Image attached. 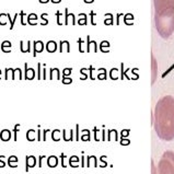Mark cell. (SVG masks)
<instances>
[{
	"label": "cell",
	"instance_id": "cell-1",
	"mask_svg": "<svg viewBox=\"0 0 174 174\" xmlns=\"http://www.w3.org/2000/svg\"><path fill=\"white\" fill-rule=\"evenodd\" d=\"M153 126L161 140H174V98L165 95L157 102L153 113Z\"/></svg>",
	"mask_w": 174,
	"mask_h": 174
},
{
	"label": "cell",
	"instance_id": "cell-2",
	"mask_svg": "<svg viewBox=\"0 0 174 174\" xmlns=\"http://www.w3.org/2000/svg\"><path fill=\"white\" fill-rule=\"evenodd\" d=\"M154 23L159 35L169 39L174 32V0H153Z\"/></svg>",
	"mask_w": 174,
	"mask_h": 174
},
{
	"label": "cell",
	"instance_id": "cell-3",
	"mask_svg": "<svg viewBox=\"0 0 174 174\" xmlns=\"http://www.w3.org/2000/svg\"><path fill=\"white\" fill-rule=\"evenodd\" d=\"M157 174H174V152L165 151L157 166Z\"/></svg>",
	"mask_w": 174,
	"mask_h": 174
},
{
	"label": "cell",
	"instance_id": "cell-4",
	"mask_svg": "<svg viewBox=\"0 0 174 174\" xmlns=\"http://www.w3.org/2000/svg\"><path fill=\"white\" fill-rule=\"evenodd\" d=\"M33 45H34L33 56L35 57L39 53H42V51H43V49H44V43H43L42 41H34Z\"/></svg>",
	"mask_w": 174,
	"mask_h": 174
},
{
	"label": "cell",
	"instance_id": "cell-5",
	"mask_svg": "<svg viewBox=\"0 0 174 174\" xmlns=\"http://www.w3.org/2000/svg\"><path fill=\"white\" fill-rule=\"evenodd\" d=\"M151 69H152V73H151V78H152V83L156 81L157 79V72H158V65H157L156 58L153 57V55L151 56Z\"/></svg>",
	"mask_w": 174,
	"mask_h": 174
},
{
	"label": "cell",
	"instance_id": "cell-6",
	"mask_svg": "<svg viewBox=\"0 0 174 174\" xmlns=\"http://www.w3.org/2000/svg\"><path fill=\"white\" fill-rule=\"evenodd\" d=\"M24 67H25V78H26L27 80L33 79L34 77H35V71H34V69L33 68H29V67H27V64H25Z\"/></svg>",
	"mask_w": 174,
	"mask_h": 174
},
{
	"label": "cell",
	"instance_id": "cell-7",
	"mask_svg": "<svg viewBox=\"0 0 174 174\" xmlns=\"http://www.w3.org/2000/svg\"><path fill=\"white\" fill-rule=\"evenodd\" d=\"M46 49H47L48 53H54L57 49V43L55 41H48L47 44H46Z\"/></svg>",
	"mask_w": 174,
	"mask_h": 174
},
{
	"label": "cell",
	"instance_id": "cell-8",
	"mask_svg": "<svg viewBox=\"0 0 174 174\" xmlns=\"http://www.w3.org/2000/svg\"><path fill=\"white\" fill-rule=\"evenodd\" d=\"M59 51H66L67 53H69L70 51V45L68 41H60L59 43Z\"/></svg>",
	"mask_w": 174,
	"mask_h": 174
},
{
	"label": "cell",
	"instance_id": "cell-9",
	"mask_svg": "<svg viewBox=\"0 0 174 174\" xmlns=\"http://www.w3.org/2000/svg\"><path fill=\"white\" fill-rule=\"evenodd\" d=\"M69 20H71L72 24L76 23L75 14H72V13H68V9H66V11H65V24H69Z\"/></svg>",
	"mask_w": 174,
	"mask_h": 174
},
{
	"label": "cell",
	"instance_id": "cell-10",
	"mask_svg": "<svg viewBox=\"0 0 174 174\" xmlns=\"http://www.w3.org/2000/svg\"><path fill=\"white\" fill-rule=\"evenodd\" d=\"M10 48H11V43L9 41H3L1 44V49L5 53H10Z\"/></svg>",
	"mask_w": 174,
	"mask_h": 174
},
{
	"label": "cell",
	"instance_id": "cell-11",
	"mask_svg": "<svg viewBox=\"0 0 174 174\" xmlns=\"http://www.w3.org/2000/svg\"><path fill=\"white\" fill-rule=\"evenodd\" d=\"M0 137H1V139H2L3 141H8L10 139V137H11V134H10L9 130L3 129L2 132H1V134H0Z\"/></svg>",
	"mask_w": 174,
	"mask_h": 174
},
{
	"label": "cell",
	"instance_id": "cell-12",
	"mask_svg": "<svg viewBox=\"0 0 174 174\" xmlns=\"http://www.w3.org/2000/svg\"><path fill=\"white\" fill-rule=\"evenodd\" d=\"M35 162H36V160H35V158L34 157H32V156H30V157H27V159H26V170L29 168H31V166H34L35 165Z\"/></svg>",
	"mask_w": 174,
	"mask_h": 174
},
{
	"label": "cell",
	"instance_id": "cell-13",
	"mask_svg": "<svg viewBox=\"0 0 174 174\" xmlns=\"http://www.w3.org/2000/svg\"><path fill=\"white\" fill-rule=\"evenodd\" d=\"M36 20H37V15H36L35 13H31V14H29V17H27V21H29V23H30L31 25L36 24Z\"/></svg>",
	"mask_w": 174,
	"mask_h": 174
},
{
	"label": "cell",
	"instance_id": "cell-14",
	"mask_svg": "<svg viewBox=\"0 0 174 174\" xmlns=\"http://www.w3.org/2000/svg\"><path fill=\"white\" fill-rule=\"evenodd\" d=\"M14 78L22 79V70L20 68H17V69L13 70V79Z\"/></svg>",
	"mask_w": 174,
	"mask_h": 174
},
{
	"label": "cell",
	"instance_id": "cell-15",
	"mask_svg": "<svg viewBox=\"0 0 174 174\" xmlns=\"http://www.w3.org/2000/svg\"><path fill=\"white\" fill-rule=\"evenodd\" d=\"M54 76H56L57 79H59L60 75H59V70H58L57 68H53V69H51V76H49V78L53 79L54 78Z\"/></svg>",
	"mask_w": 174,
	"mask_h": 174
},
{
	"label": "cell",
	"instance_id": "cell-16",
	"mask_svg": "<svg viewBox=\"0 0 174 174\" xmlns=\"http://www.w3.org/2000/svg\"><path fill=\"white\" fill-rule=\"evenodd\" d=\"M7 19H8V14H7V13H1V14H0V24H1V25H6Z\"/></svg>",
	"mask_w": 174,
	"mask_h": 174
},
{
	"label": "cell",
	"instance_id": "cell-17",
	"mask_svg": "<svg viewBox=\"0 0 174 174\" xmlns=\"http://www.w3.org/2000/svg\"><path fill=\"white\" fill-rule=\"evenodd\" d=\"M48 164L51 165V166H55V165L57 164V159H56V157H51L49 160H48Z\"/></svg>",
	"mask_w": 174,
	"mask_h": 174
},
{
	"label": "cell",
	"instance_id": "cell-18",
	"mask_svg": "<svg viewBox=\"0 0 174 174\" xmlns=\"http://www.w3.org/2000/svg\"><path fill=\"white\" fill-rule=\"evenodd\" d=\"M13 70L14 69H12V68H7L6 69V79H8L11 76V78L13 79Z\"/></svg>",
	"mask_w": 174,
	"mask_h": 174
},
{
	"label": "cell",
	"instance_id": "cell-19",
	"mask_svg": "<svg viewBox=\"0 0 174 174\" xmlns=\"http://www.w3.org/2000/svg\"><path fill=\"white\" fill-rule=\"evenodd\" d=\"M27 139L30 141H32V140H34V130H29V132H27Z\"/></svg>",
	"mask_w": 174,
	"mask_h": 174
},
{
	"label": "cell",
	"instance_id": "cell-20",
	"mask_svg": "<svg viewBox=\"0 0 174 174\" xmlns=\"http://www.w3.org/2000/svg\"><path fill=\"white\" fill-rule=\"evenodd\" d=\"M46 17H47V13H43L42 15H41V18H42V20H43V22H42V24H47L48 23V21L46 20Z\"/></svg>",
	"mask_w": 174,
	"mask_h": 174
},
{
	"label": "cell",
	"instance_id": "cell-21",
	"mask_svg": "<svg viewBox=\"0 0 174 174\" xmlns=\"http://www.w3.org/2000/svg\"><path fill=\"white\" fill-rule=\"evenodd\" d=\"M58 137H59V132H58V130H55V132H53V138H54L55 140H57Z\"/></svg>",
	"mask_w": 174,
	"mask_h": 174
},
{
	"label": "cell",
	"instance_id": "cell-22",
	"mask_svg": "<svg viewBox=\"0 0 174 174\" xmlns=\"http://www.w3.org/2000/svg\"><path fill=\"white\" fill-rule=\"evenodd\" d=\"M70 72H71V68H65V69H64V76L69 75Z\"/></svg>",
	"mask_w": 174,
	"mask_h": 174
},
{
	"label": "cell",
	"instance_id": "cell-23",
	"mask_svg": "<svg viewBox=\"0 0 174 174\" xmlns=\"http://www.w3.org/2000/svg\"><path fill=\"white\" fill-rule=\"evenodd\" d=\"M56 15H57V23L58 24H61V22H60V12L59 11H57V13H56Z\"/></svg>",
	"mask_w": 174,
	"mask_h": 174
},
{
	"label": "cell",
	"instance_id": "cell-24",
	"mask_svg": "<svg viewBox=\"0 0 174 174\" xmlns=\"http://www.w3.org/2000/svg\"><path fill=\"white\" fill-rule=\"evenodd\" d=\"M20 15H21V22H22V24H25V22H24V12L23 11H21V13H20Z\"/></svg>",
	"mask_w": 174,
	"mask_h": 174
},
{
	"label": "cell",
	"instance_id": "cell-25",
	"mask_svg": "<svg viewBox=\"0 0 174 174\" xmlns=\"http://www.w3.org/2000/svg\"><path fill=\"white\" fill-rule=\"evenodd\" d=\"M63 82H64V83H70V82H71V79H70V78H64Z\"/></svg>",
	"mask_w": 174,
	"mask_h": 174
},
{
	"label": "cell",
	"instance_id": "cell-26",
	"mask_svg": "<svg viewBox=\"0 0 174 174\" xmlns=\"http://www.w3.org/2000/svg\"><path fill=\"white\" fill-rule=\"evenodd\" d=\"M37 68H39V75H37V78L41 79V64L37 65Z\"/></svg>",
	"mask_w": 174,
	"mask_h": 174
},
{
	"label": "cell",
	"instance_id": "cell-27",
	"mask_svg": "<svg viewBox=\"0 0 174 174\" xmlns=\"http://www.w3.org/2000/svg\"><path fill=\"white\" fill-rule=\"evenodd\" d=\"M49 0H39V2H42V3H46V2H48Z\"/></svg>",
	"mask_w": 174,
	"mask_h": 174
},
{
	"label": "cell",
	"instance_id": "cell-28",
	"mask_svg": "<svg viewBox=\"0 0 174 174\" xmlns=\"http://www.w3.org/2000/svg\"><path fill=\"white\" fill-rule=\"evenodd\" d=\"M51 1H53L54 3H58V2H60L61 0H51Z\"/></svg>",
	"mask_w": 174,
	"mask_h": 174
},
{
	"label": "cell",
	"instance_id": "cell-29",
	"mask_svg": "<svg viewBox=\"0 0 174 174\" xmlns=\"http://www.w3.org/2000/svg\"><path fill=\"white\" fill-rule=\"evenodd\" d=\"M0 73H1V70H0Z\"/></svg>",
	"mask_w": 174,
	"mask_h": 174
}]
</instances>
